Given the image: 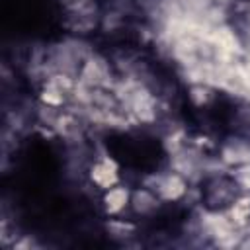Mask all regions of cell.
I'll return each instance as SVG.
<instances>
[{"mask_svg": "<svg viewBox=\"0 0 250 250\" xmlns=\"http://www.w3.org/2000/svg\"><path fill=\"white\" fill-rule=\"evenodd\" d=\"M229 219L236 225V227H248L250 225V195L242 193L229 209H227Z\"/></svg>", "mask_w": 250, "mask_h": 250, "instance_id": "obj_8", "label": "cell"}, {"mask_svg": "<svg viewBox=\"0 0 250 250\" xmlns=\"http://www.w3.org/2000/svg\"><path fill=\"white\" fill-rule=\"evenodd\" d=\"M215 154L227 168L250 166V137L240 131H227L219 137Z\"/></svg>", "mask_w": 250, "mask_h": 250, "instance_id": "obj_3", "label": "cell"}, {"mask_svg": "<svg viewBox=\"0 0 250 250\" xmlns=\"http://www.w3.org/2000/svg\"><path fill=\"white\" fill-rule=\"evenodd\" d=\"M129 201H131V189L123 184H117L109 189H104L100 195V205H102L104 213L109 215L111 219L129 211Z\"/></svg>", "mask_w": 250, "mask_h": 250, "instance_id": "obj_7", "label": "cell"}, {"mask_svg": "<svg viewBox=\"0 0 250 250\" xmlns=\"http://www.w3.org/2000/svg\"><path fill=\"white\" fill-rule=\"evenodd\" d=\"M121 172H123L121 162L115 160L111 154H104V156H98L90 162L88 180L94 188L104 191V189H109V188L121 184Z\"/></svg>", "mask_w": 250, "mask_h": 250, "instance_id": "obj_4", "label": "cell"}, {"mask_svg": "<svg viewBox=\"0 0 250 250\" xmlns=\"http://www.w3.org/2000/svg\"><path fill=\"white\" fill-rule=\"evenodd\" d=\"M150 188L164 205H178L188 193V180L178 172H156Z\"/></svg>", "mask_w": 250, "mask_h": 250, "instance_id": "obj_5", "label": "cell"}, {"mask_svg": "<svg viewBox=\"0 0 250 250\" xmlns=\"http://www.w3.org/2000/svg\"><path fill=\"white\" fill-rule=\"evenodd\" d=\"M242 193L240 182L229 172L207 174L199 184V203L207 213H227Z\"/></svg>", "mask_w": 250, "mask_h": 250, "instance_id": "obj_2", "label": "cell"}, {"mask_svg": "<svg viewBox=\"0 0 250 250\" xmlns=\"http://www.w3.org/2000/svg\"><path fill=\"white\" fill-rule=\"evenodd\" d=\"M107 148H109L107 154L119 160L123 168L148 172V174L158 172V166L162 160V148L158 141L152 137L119 133L111 137V143H107Z\"/></svg>", "mask_w": 250, "mask_h": 250, "instance_id": "obj_1", "label": "cell"}, {"mask_svg": "<svg viewBox=\"0 0 250 250\" xmlns=\"http://www.w3.org/2000/svg\"><path fill=\"white\" fill-rule=\"evenodd\" d=\"M164 203L154 193L150 186H137L131 189V201H129V213L137 219H156L162 213Z\"/></svg>", "mask_w": 250, "mask_h": 250, "instance_id": "obj_6", "label": "cell"}]
</instances>
